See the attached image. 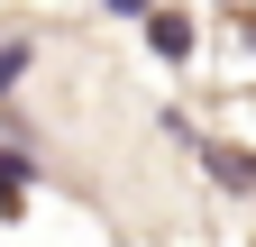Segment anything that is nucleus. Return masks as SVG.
<instances>
[]
</instances>
